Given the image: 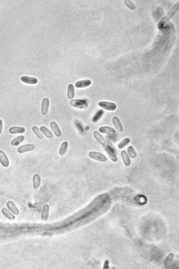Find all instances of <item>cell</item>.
Instances as JSON below:
<instances>
[{"label": "cell", "instance_id": "cell-1", "mask_svg": "<svg viewBox=\"0 0 179 269\" xmlns=\"http://www.w3.org/2000/svg\"><path fill=\"white\" fill-rule=\"evenodd\" d=\"M179 7L178 2L177 3L174 5L168 14V15L165 17H164L160 20L158 23V27L159 29H162L165 25V24L168 20L170 19L174 15L177 11L178 10Z\"/></svg>", "mask_w": 179, "mask_h": 269}, {"label": "cell", "instance_id": "cell-2", "mask_svg": "<svg viewBox=\"0 0 179 269\" xmlns=\"http://www.w3.org/2000/svg\"><path fill=\"white\" fill-rule=\"evenodd\" d=\"M70 104L76 108L86 109L88 108V104L86 99H76L71 100Z\"/></svg>", "mask_w": 179, "mask_h": 269}, {"label": "cell", "instance_id": "cell-3", "mask_svg": "<svg viewBox=\"0 0 179 269\" xmlns=\"http://www.w3.org/2000/svg\"><path fill=\"white\" fill-rule=\"evenodd\" d=\"M104 148L107 155L111 160L114 162H117L118 161V157L115 150L112 146L107 143Z\"/></svg>", "mask_w": 179, "mask_h": 269}, {"label": "cell", "instance_id": "cell-4", "mask_svg": "<svg viewBox=\"0 0 179 269\" xmlns=\"http://www.w3.org/2000/svg\"><path fill=\"white\" fill-rule=\"evenodd\" d=\"M90 158L101 162H106L108 160V158L106 155L98 152L92 151L88 154Z\"/></svg>", "mask_w": 179, "mask_h": 269}, {"label": "cell", "instance_id": "cell-5", "mask_svg": "<svg viewBox=\"0 0 179 269\" xmlns=\"http://www.w3.org/2000/svg\"><path fill=\"white\" fill-rule=\"evenodd\" d=\"M98 106L108 111H113L117 108V105L115 103L106 101H101L98 103Z\"/></svg>", "mask_w": 179, "mask_h": 269}, {"label": "cell", "instance_id": "cell-6", "mask_svg": "<svg viewBox=\"0 0 179 269\" xmlns=\"http://www.w3.org/2000/svg\"><path fill=\"white\" fill-rule=\"evenodd\" d=\"M99 131L101 133L108 135L111 136H113L117 134V131L115 129L108 126H102L99 128Z\"/></svg>", "mask_w": 179, "mask_h": 269}, {"label": "cell", "instance_id": "cell-7", "mask_svg": "<svg viewBox=\"0 0 179 269\" xmlns=\"http://www.w3.org/2000/svg\"><path fill=\"white\" fill-rule=\"evenodd\" d=\"M35 149L34 144H27L18 147L17 151L19 154H23L33 151Z\"/></svg>", "mask_w": 179, "mask_h": 269}, {"label": "cell", "instance_id": "cell-8", "mask_svg": "<svg viewBox=\"0 0 179 269\" xmlns=\"http://www.w3.org/2000/svg\"><path fill=\"white\" fill-rule=\"evenodd\" d=\"M0 163L5 168L8 167L10 165V161L8 157L2 150H0Z\"/></svg>", "mask_w": 179, "mask_h": 269}, {"label": "cell", "instance_id": "cell-9", "mask_svg": "<svg viewBox=\"0 0 179 269\" xmlns=\"http://www.w3.org/2000/svg\"><path fill=\"white\" fill-rule=\"evenodd\" d=\"M50 105L49 100L48 98H45L42 100L41 105L42 114L46 115L48 111Z\"/></svg>", "mask_w": 179, "mask_h": 269}, {"label": "cell", "instance_id": "cell-10", "mask_svg": "<svg viewBox=\"0 0 179 269\" xmlns=\"http://www.w3.org/2000/svg\"><path fill=\"white\" fill-rule=\"evenodd\" d=\"M21 80L23 82L29 85H36L38 82L36 78L24 76L21 77Z\"/></svg>", "mask_w": 179, "mask_h": 269}, {"label": "cell", "instance_id": "cell-11", "mask_svg": "<svg viewBox=\"0 0 179 269\" xmlns=\"http://www.w3.org/2000/svg\"><path fill=\"white\" fill-rule=\"evenodd\" d=\"M92 84V81L90 80H84L77 81L75 84V87L77 88H82L89 86Z\"/></svg>", "mask_w": 179, "mask_h": 269}, {"label": "cell", "instance_id": "cell-12", "mask_svg": "<svg viewBox=\"0 0 179 269\" xmlns=\"http://www.w3.org/2000/svg\"><path fill=\"white\" fill-rule=\"evenodd\" d=\"M50 126L51 129H52L53 132L54 133L55 136L58 137V138H60V137L61 136L62 134L61 131L58 124L56 122L54 121L51 122L50 124Z\"/></svg>", "mask_w": 179, "mask_h": 269}, {"label": "cell", "instance_id": "cell-13", "mask_svg": "<svg viewBox=\"0 0 179 269\" xmlns=\"http://www.w3.org/2000/svg\"><path fill=\"white\" fill-rule=\"evenodd\" d=\"M94 138L96 139L100 144L103 147L107 144V142L104 137L98 131H95L93 133Z\"/></svg>", "mask_w": 179, "mask_h": 269}, {"label": "cell", "instance_id": "cell-14", "mask_svg": "<svg viewBox=\"0 0 179 269\" xmlns=\"http://www.w3.org/2000/svg\"><path fill=\"white\" fill-rule=\"evenodd\" d=\"M112 122L116 129L119 133L122 132L123 131V125L119 118L116 116H114L112 118Z\"/></svg>", "mask_w": 179, "mask_h": 269}, {"label": "cell", "instance_id": "cell-15", "mask_svg": "<svg viewBox=\"0 0 179 269\" xmlns=\"http://www.w3.org/2000/svg\"><path fill=\"white\" fill-rule=\"evenodd\" d=\"M6 205L9 210L14 214L18 215L19 214V209L13 202L9 201L7 202Z\"/></svg>", "mask_w": 179, "mask_h": 269}, {"label": "cell", "instance_id": "cell-16", "mask_svg": "<svg viewBox=\"0 0 179 269\" xmlns=\"http://www.w3.org/2000/svg\"><path fill=\"white\" fill-rule=\"evenodd\" d=\"M121 155L123 162L125 166L127 167L130 166L131 162L130 157L127 152L125 150H123L121 152Z\"/></svg>", "mask_w": 179, "mask_h": 269}, {"label": "cell", "instance_id": "cell-17", "mask_svg": "<svg viewBox=\"0 0 179 269\" xmlns=\"http://www.w3.org/2000/svg\"><path fill=\"white\" fill-rule=\"evenodd\" d=\"M24 128L21 127H13L9 130V132L11 134H15L18 133H23L25 131Z\"/></svg>", "mask_w": 179, "mask_h": 269}, {"label": "cell", "instance_id": "cell-18", "mask_svg": "<svg viewBox=\"0 0 179 269\" xmlns=\"http://www.w3.org/2000/svg\"><path fill=\"white\" fill-rule=\"evenodd\" d=\"M33 188L35 189L39 188L40 186L41 180L40 176L38 174H35L33 178Z\"/></svg>", "mask_w": 179, "mask_h": 269}, {"label": "cell", "instance_id": "cell-19", "mask_svg": "<svg viewBox=\"0 0 179 269\" xmlns=\"http://www.w3.org/2000/svg\"><path fill=\"white\" fill-rule=\"evenodd\" d=\"M40 130L41 133L48 138H53V135L52 133L45 126H41L40 128Z\"/></svg>", "mask_w": 179, "mask_h": 269}, {"label": "cell", "instance_id": "cell-20", "mask_svg": "<svg viewBox=\"0 0 179 269\" xmlns=\"http://www.w3.org/2000/svg\"><path fill=\"white\" fill-rule=\"evenodd\" d=\"M75 88L73 85L70 84L68 85L67 89V96L68 99H73L75 96Z\"/></svg>", "mask_w": 179, "mask_h": 269}, {"label": "cell", "instance_id": "cell-21", "mask_svg": "<svg viewBox=\"0 0 179 269\" xmlns=\"http://www.w3.org/2000/svg\"><path fill=\"white\" fill-rule=\"evenodd\" d=\"M25 139V137L23 135L16 137L11 142V144L13 146H17L23 142Z\"/></svg>", "mask_w": 179, "mask_h": 269}, {"label": "cell", "instance_id": "cell-22", "mask_svg": "<svg viewBox=\"0 0 179 269\" xmlns=\"http://www.w3.org/2000/svg\"><path fill=\"white\" fill-rule=\"evenodd\" d=\"M104 110L102 109H100L96 113L95 115L93 116V118H92V121L94 123L98 121L102 117L103 115L104 114Z\"/></svg>", "mask_w": 179, "mask_h": 269}, {"label": "cell", "instance_id": "cell-23", "mask_svg": "<svg viewBox=\"0 0 179 269\" xmlns=\"http://www.w3.org/2000/svg\"><path fill=\"white\" fill-rule=\"evenodd\" d=\"M1 211L3 215L9 220H15L16 217L6 208H3Z\"/></svg>", "mask_w": 179, "mask_h": 269}, {"label": "cell", "instance_id": "cell-24", "mask_svg": "<svg viewBox=\"0 0 179 269\" xmlns=\"http://www.w3.org/2000/svg\"><path fill=\"white\" fill-rule=\"evenodd\" d=\"M68 146H69V144L66 141L63 142L61 144L59 150V154L60 155L62 156L65 154L68 150Z\"/></svg>", "mask_w": 179, "mask_h": 269}, {"label": "cell", "instance_id": "cell-25", "mask_svg": "<svg viewBox=\"0 0 179 269\" xmlns=\"http://www.w3.org/2000/svg\"><path fill=\"white\" fill-rule=\"evenodd\" d=\"M174 255L173 253L170 254L166 258L165 262V266L166 267H170L174 259Z\"/></svg>", "mask_w": 179, "mask_h": 269}, {"label": "cell", "instance_id": "cell-26", "mask_svg": "<svg viewBox=\"0 0 179 269\" xmlns=\"http://www.w3.org/2000/svg\"><path fill=\"white\" fill-rule=\"evenodd\" d=\"M130 142L131 139L130 138H125L118 144V148L119 149H123L125 146L128 145Z\"/></svg>", "mask_w": 179, "mask_h": 269}, {"label": "cell", "instance_id": "cell-27", "mask_svg": "<svg viewBox=\"0 0 179 269\" xmlns=\"http://www.w3.org/2000/svg\"><path fill=\"white\" fill-rule=\"evenodd\" d=\"M127 152L129 156L132 159L135 158L137 157V153L134 148L132 146H129L127 148Z\"/></svg>", "mask_w": 179, "mask_h": 269}, {"label": "cell", "instance_id": "cell-28", "mask_svg": "<svg viewBox=\"0 0 179 269\" xmlns=\"http://www.w3.org/2000/svg\"><path fill=\"white\" fill-rule=\"evenodd\" d=\"M32 131L38 138L40 139H42L44 138V136L41 132L37 126H34L32 127Z\"/></svg>", "mask_w": 179, "mask_h": 269}, {"label": "cell", "instance_id": "cell-29", "mask_svg": "<svg viewBox=\"0 0 179 269\" xmlns=\"http://www.w3.org/2000/svg\"><path fill=\"white\" fill-rule=\"evenodd\" d=\"M75 126L76 128L81 133H83L84 132V127L82 123L78 120H75L74 122Z\"/></svg>", "mask_w": 179, "mask_h": 269}, {"label": "cell", "instance_id": "cell-30", "mask_svg": "<svg viewBox=\"0 0 179 269\" xmlns=\"http://www.w3.org/2000/svg\"><path fill=\"white\" fill-rule=\"evenodd\" d=\"M125 2H126V3H125L126 5H127V6H128L129 7V8H130L131 9H134V8H135L134 5L133 4H132V3H131L130 1H126Z\"/></svg>", "mask_w": 179, "mask_h": 269}, {"label": "cell", "instance_id": "cell-31", "mask_svg": "<svg viewBox=\"0 0 179 269\" xmlns=\"http://www.w3.org/2000/svg\"><path fill=\"white\" fill-rule=\"evenodd\" d=\"M3 122L0 119V134H1L3 130Z\"/></svg>", "mask_w": 179, "mask_h": 269}]
</instances>
